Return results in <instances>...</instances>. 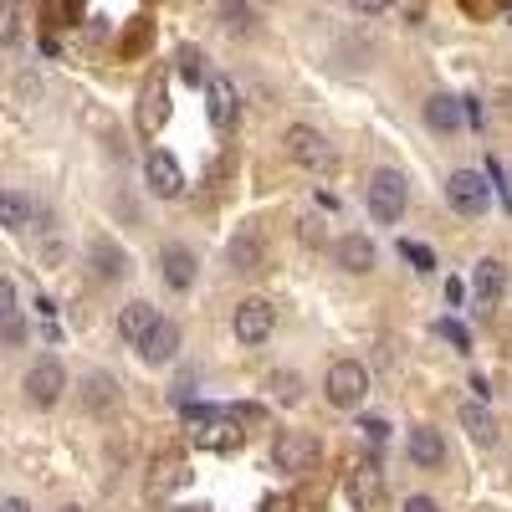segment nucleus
<instances>
[{
    "instance_id": "6",
    "label": "nucleus",
    "mask_w": 512,
    "mask_h": 512,
    "mask_svg": "<svg viewBox=\"0 0 512 512\" xmlns=\"http://www.w3.org/2000/svg\"><path fill=\"white\" fill-rule=\"evenodd\" d=\"M62 390H67V374H62L57 359H36V364L26 369V400H31L36 410H52V405L62 400Z\"/></svg>"
},
{
    "instance_id": "27",
    "label": "nucleus",
    "mask_w": 512,
    "mask_h": 512,
    "mask_svg": "<svg viewBox=\"0 0 512 512\" xmlns=\"http://www.w3.org/2000/svg\"><path fill=\"white\" fill-rule=\"evenodd\" d=\"M26 338V323H21V313H6V344H21Z\"/></svg>"
},
{
    "instance_id": "33",
    "label": "nucleus",
    "mask_w": 512,
    "mask_h": 512,
    "mask_svg": "<svg viewBox=\"0 0 512 512\" xmlns=\"http://www.w3.org/2000/svg\"><path fill=\"white\" fill-rule=\"evenodd\" d=\"M507 21H512V0H507Z\"/></svg>"
},
{
    "instance_id": "30",
    "label": "nucleus",
    "mask_w": 512,
    "mask_h": 512,
    "mask_svg": "<svg viewBox=\"0 0 512 512\" xmlns=\"http://www.w3.org/2000/svg\"><path fill=\"white\" fill-rule=\"evenodd\" d=\"M461 292H466V287L451 277V282H446V308H456V303H461Z\"/></svg>"
},
{
    "instance_id": "2",
    "label": "nucleus",
    "mask_w": 512,
    "mask_h": 512,
    "mask_svg": "<svg viewBox=\"0 0 512 512\" xmlns=\"http://www.w3.org/2000/svg\"><path fill=\"white\" fill-rule=\"evenodd\" d=\"M323 395H328L333 410H354V405L369 395V369H364L359 359H338V364L328 369V379H323Z\"/></svg>"
},
{
    "instance_id": "26",
    "label": "nucleus",
    "mask_w": 512,
    "mask_h": 512,
    "mask_svg": "<svg viewBox=\"0 0 512 512\" xmlns=\"http://www.w3.org/2000/svg\"><path fill=\"white\" fill-rule=\"evenodd\" d=\"M98 262H103V267H98L103 277H118V272H128V251H113V246H98Z\"/></svg>"
},
{
    "instance_id": "4",
    "label": "nucleus",
    "mask_w": 512,
    "mask_h": 512,
    "mask_svg": "<svg viewBox=\"0 0 512 512\" xmlns=\"http://www.w3.org/2000/svg\"><path fill=\"white\" fill-rule=\"evenodd\" d=\"M282 144H287V159L292 164H303V169H333V144L318 134V128H308V123H292L287 134H282Z\"/></svg>"
},
{
    "instance_id": "9",
    "label": "nucleus",
    "mask_w": 512,
    "mask_h": 512,
    "mask_svg": "<svg viewBox=\"0 0 512 512\" xmlns=\"http://www.w3.org/2000/svg\"><path fill=\"white\" fill-rule=\"evenodd\" d=\"M144 175H149V190L164 195V200H180V195H185V175H180V159H175V154L154 149V154L144 159Z\"/></svg>"
},
{
    "instance_id": "15",
    "label": "nucleus",
    "mask_w": 512,
    "mask_h": 512,
    "mask_svg": "<svg viewBox=\"0 0 512 512\" xmlns=\"http://www.w3.org/2000/svg\"><path fill=\"white\" fill-rule=\"evenodd\" d=\"M154 323H159V313H154L149 303H128V308L118 313V333L128 338V344H144V338L154 333Z\"/></svg>"
},
{
    "instance_id": "23",
    "label": "nucleus",
    "mask_w": 512,
    "mask_h": 512,
    "mask_svg": "<svg viewBox=\"0 0 512 512\" xmlns=\"http://www.w3.org/2000/svg\"><path fill=\"white\" fill-rule=\"evenodd\" d=\"M441 338H446V344H451L456 354H472V333H466L456 318H446V323H441Z\"/></svg>"
},
{
    "instance_id": "28",
    "label": "nucleus",
    "mask_w": 512,
    "mask_h": 512,
    "mask_svg": "<svg viewBox=\"0 0 512 512\" xmlns=\"http://www.w3.org/2000/svg\"><path fill=\"white\" fill-rule=\"evenodd\" d=\"M349 6H354V11H364V16H374V11H390L395 0H349Z\"/></svg>"
},
{
    "instance_id": "8",
    "label": "nucleus",
    "mask_w": 512,
    "mask_h": 512,
    "mask_svg": "<svg viewBox=\"0 0 512 512\" xmlns=\"http://www.w3.org/2000/svg\"><path fill=\"white\" fill-rule=\"evenodd\" d=\"M205 103H210V123H216L221 134H231L236 118H241V93H236V82H231V77H210V82H205Z\"/></svg>"
},
{
    "instance_id": "12",
    "label": "nucleus",
    "mask_w": 512,
    "mask_h": 512,
    "mask_svg": "<svg viewBox=\"0 0 512 512\" xmlns=\"http://www.w3.org/2000/svg\"><path fill=\"white\" fill-rule=\"evenodd\" d=\"M175 354H180V323L159 318V323H154V333L139 344V359H144V364H169Z\"/></svg>"
},
{
    "instance_id": "17",
    "label": "nucleus",
    "mask_w": 512,
    "mask_h": 512,
    "mask_svg": "<svg viewBox=\"0 0 512 512\" xmlns=\"http://www.w3.org/2000/svg\"><path fill=\"white\" fill-rule=\"evenodd\" d=\"M472 287H477L482 303H497V297L507 292V267L497 262V256H487V262H477V272H472Z\"/></svg>"
},
{
    "instance_id": "32",
    "label": "nucleus",
    "mask_w": 512,
    "mask_h": 512,
    "mask_svg": "<svg viewBox=\"0 0 512 512\" xmlns=\"http://www.w3.org/2000/svg\"><path fill=\"white\" fill-rule=\"evenodd\" d=\"M180 512H210V507H180Z\"/></svg>"
},
{
    "instance_id": "5",
    "label": "nucleus",
    "mask_w": 512,
    "mask_h": 512,
    "mask_svg": "<svg viewBox=\"0 0 512 512\" xmlns=\"http://www.w3.org/2000/svg\"><path fill=\"white\" fill-rule=\"evenodd\" d=\"M231 328H236L241 344H267L272 328H277V308L267 303V297H246V303L236 308V318H231Z\"/></svg>"
},
{
    "instance_id": "19",
    "label": "nucleus",
    "mask_w": 512,
    "mask_h": 512,
    "mask_svg": "<svg viewBox=\"0 0 512 512\" xmlns=\"http://www.w3.org/2000/svg\"><path fill=\"white\" fill-rule=\"evenodd\" d=\"M0 221H6V231H26L31 226V200L21 190H6L0 195Z\"/></svg>"
},
{
    "instance_id": "16",
    "label": "nucleus",
    "mask_w": 512,
    "mask_h": 512,
    "mask_svg": "<svg viewBox=\"0 0 512 512\" xmlns=\"http://www.w3.org/2000/svg\"><path fill=\"white\" fill-rule=\"evenodd\" d=\"M425 123H431L436 134H456L461 128V98H451V93L425 98Z\"/></svg>"
},
{
    "instance_id": "22",
    "label": "nucleus",
    "mask_w": 512,
    "mask_h": 512,
    "mask_svg": "<svg viewBox=\"0 0 512 512\" xmlns=\"http://www.w3.org/2000/svg\"><path fill=\"white\" fill-rule=\"evenodd\" d=\"M231 262H236V267H241V272H246V267H251V262H262V241H256V236H251V241H246V236H241V241H236V246H231Z\"/></svg>"
},
{
    "instance_id": "25",
    "label": "nucleus",
    "mask_w": 512,
    "mask_h": 512,
    "mask_svg": "<svg viewBox=\"0 0 512 512\" xmlns=\"http://www.w3.org/2000/svg\"><path fill=\"white\" fill-rule=\"evenodd\" d=\"M400 256H405V262H415V272H431L436 267L431 246H415V241H400Z\"/></svg>"
},
{
    "instance_id": "24",
    "label": "nucleus",
    "mask_w": 512,
    "mask_h": 512,
    "mask_svg": "<svg viewBox=\"0 0 512 512\" xmlns=\"http://www.w3.org/2000/svg\"><path fill=\"white\" fill-rule=\"evenodd\" d=\"M272 395H277L282 405H292L297 395H303V379H297V374H272Z\"/></svg>"
},
{
    "instance_id": "14",
    "label": "nucleus",
    "mask_w": 512,
    "mask_h": 512,
    "mask_svg": "<svg viewBox=\"0 0 512 512\" xmlns=\"http://www.w3.org/2000/svg\"><path fill=\"white\" fill-rule=\"evenodd\" d=\"M410 461L425 466V472H436V466L446 461V441H441L436 425H415L410 431Z\"/></svg>"
},
{
    "instance_id": "7",
    "label": "nucleus",
    "mask_w": 512,
    "mask_h": 512,
    "mask_svg": "<svg viewBox=\"0 0 512 512\" xmlns=\"http://www.w3.org/2000/svg\"><path fill=\"white\" fill-rule=\"evenodd\" d=\"M313 461H318V441L303 436V431H282V436L272 441V466H277V472H287V477L308 472Z\"/></svg>"
},
{
    "instance_id": "29",
    "label": "nucleus",
    "mask_w": 512,
    "mask_h": 512,
    "mask_svg": "<svg viewBox=\"0 0 512 512\" xmlns=\"http://www.w3.org/2000/svg\"><path fill=\"white\" fill-rule=\"evenodd\" d=\"M405 512H441V507H436V497H410Z\"/></svg>"
},
{
    "instance_id": "20",
    "label": "nucleus",
    "mask_w": 512,
    "mask_h": 512,
    "mask_svg": "<svg viewBox=\"0 0 512 512\" xmlns=\"http://www.w3.org/2000/svg\"><path fill=\"white\" fill-rule=\"evenodd\" d=\"M221 21H226L231 36H256V11L246 6V0H226V6H221Z\"/></svg>"
},
{
    "instance_id": "3",
    "label": "nucleus",
    "mask_w": 512,
    "mask_h": 512,
    "mask_svg": "<svg viewBox=\"0 0 512 512\" xmlns=\"http://www.w3.org/2000/svg\"><path fill=\"white\" fill-rule=\"evenodd\" d=\"M446 200H451L456 216H482V210L492 205V185H487V175H477V169H451Z\"/></svg>"
},
{
    "instance_id": "1",
    "label": "nucleus",
    "mask_w": 512,
    "mask_h": 512,
    "mask_svg": "<svg viewBox=\"0 0 512 512\" xmlns=\"http://www.w3.org/2000/svg\"><path fill=\"white\" fill-rule=\"evenodd\" d=\"M405 200H410V185L400 169H369V180H364V205H369V216L379 226H395L405 216Z\"/></svg>"
},
{
    "instance_id": "31",
    "label": "nucleus",
    "mask_w": 512,
    "mask_h": 512,
    "mask_svg": "<svg viewBox=\"0 0 512 512\" xmlns=\"http://www.w3.org/2000/svg\"><path fill=\"white\" fill-rule=\"evenodd\" d=\"M6 512H31V507H26L21 497H6Z\"/></svg>"
},
{
    "instance_id": "10",
    "label": "nucleus",
    "mask_w": 512,
    "mask_h": 512,
    "mask_svg": "<svg viewBox=\"0 0 512 512\" xmlns=\"http://www.w3.org/2000/svg\"><path fill=\"white\" fill-rule=\"evenodd\" d=\"M195 251L190 246H180V241H169L164 251H159V277L175 287V292H185V287H195Z\"/></svg>"
},
{
    "instance_id": "11",
    "label": "nucleus",
    "mask_w": 512,
    "mask_h": 512,
    "mask_svg": "<svg viewBox=\"0 0 512 512\" xmlns=\"http://www.w3.org/2000/svg\"><path fill=\"white\" fill-rule=\"evenodd\" d=\"M333 262L344 267L349 277H364V272L374 267V241L359 236V231H354V236H338V241H333Z\"/></svg>"
},
{
    "instance_id": "18",
    "label": "nucleus",
    "mask_w": 512,
    "mask_h": 512,
    "mask_svg": "<svg viewBox=\"0 0 512 512\" xmlns=\"http://www.w3.org/2000/svg\"><path fill=\"white\" fill-rule=\"evenodd\" d=\"M379 492H384V482H379L374 466H359V472L349 477V497H354V507H359V512H369V507L379 502Z\"/></svg>"
},
{
    "instance_id": "21",
    "label": "nucleus",
    "mask_w": 512,
    "mask_h": 512,
    "mask_svg": "<svg viewBox=\"0 0 512 512\" xmlns=\"http://www.w3.org/2000/svg\"><path fill=\"white\" fill-rule=\"evenodd\" d=\"M359 431H364V441L379 451L384 441H390V420H384V415H364V420H359Z\"/></svg>"
},
{
    "instance_id": "34",
    "label": "nucleus",
    "mask_w": 512,
    "mask_h": 512,
    "mask_svg": "<svg viewBox=\"0 0 512 512\" xmlns=\"http://www.w3.org/2000/svg\"><path fill=\"white\" fill-rule=\"evenodd\" d=\"M62 512H82V507H62Z\"/></svg>"
},
{
    "instance_id": "13",
    "label": "nucleus",
    "mask_w": 512,
    "mask_h": 512,
    "mask_svg": "<svg viewBox=\"0 0 512 512\" xmlns=\"http://www.w3.org/2000/svg\"><path fill=\"white\" fill-rule=\"evenodd\" d=\"M456 415H461V431L472 436L477 446H497V415H492V405H482V400H466Z\"/></svg>"
}]
</instances>
